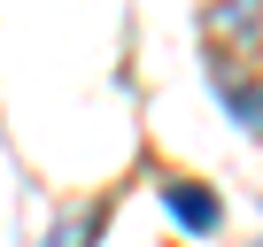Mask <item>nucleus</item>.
Here are the masks:
<instances>
[{"mask_svg":"<svg viewBox=\"0 0 263 247\" xmlns=\"http://www.w3.org/2000/svg\"><path fill=\"white\" fill-rule=\"evenodd\" d=\"M201 31H209V62H232V54H255L263 39V0H209L201 8Z\"/></svg>","mask_w":263,"mask_h":247,"instance_id":"1","label":"nucleus"},{"mask_svg":"<svg viewBox=\"0 0 263 247\" xmlns=\"http://www.w3.org/2000/svg\"><path fill=\"white\" fill-rule=\"evenodd\" d=\"M209 93L224 100V116L240 123V132L263 139V77H255V70H240V62H209Z\"/></svg>","mask_w":263,"mask_h":247,"instance_id":"2","label":"nucleus"},{"mask_svg":"<svg viewBox=\"0 0 263 247\" xmlns=\"http://www.w3.org/2000/svg\"><path fill=\"white\" fill-rule=\"evenodd\" d=\"M101 239V209H62L47 224V247H93Z\"/></svg>","mask_w":263,"mask_h":247,"instance_id":"4","label":"nucleus"},{"mask_svg":"<svg viewBox=\"0 0 263 247\" xmlns=\"http://www.w3.org/2000/svg\"><path fill=\"white\" fill-rule=\"evenodd\" d=\"M163 216H171L186 239H209V232L224 224L217 193H209V186H194V178H171V186H163Z\"/></svg>","mask_w":263,"mask_h":247,"instance_id":"3","label":"nucleus"}]
</instances>
